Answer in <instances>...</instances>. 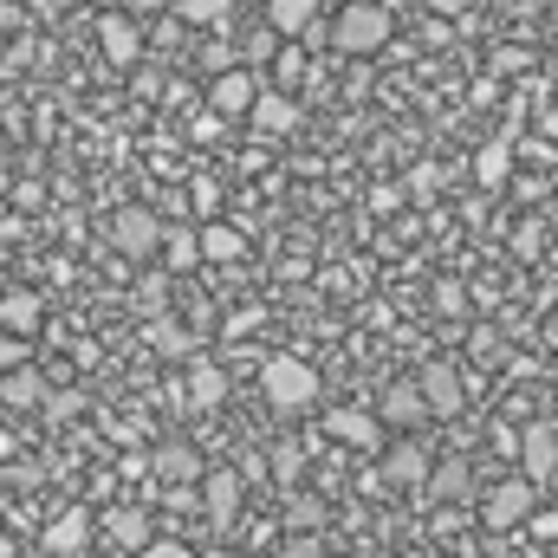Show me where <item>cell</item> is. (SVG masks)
I'll use <instances>...</instances> for the list:
<instances>
[{"instance_id":"obj_8","label":"cell","mask_w":558,"mask_h":558,"mask_svg":"<svg viewBox=\"0 0 558 558\" xmlns=\"http://www.w3.org/2000/svg\"><path fill=\"white\" fill-rule=\"evenodd\" d=\"M422 397H428V416H461L468 410V384L454 364H422Z\"/></svg>"},{"instance_id":"obj_13","label":"cell","mask_w":558,"mask_h":558,"mask_svg":"<svg viewBox=\"0 0 558 558\" xmlns=\"http://www.w3.org/2000/svg\"><path fill=\"white\" fill-rule=\"evenodd\" d=\"M428 468H435V461H428V448H422V441H397V448L384 454V481H390V487H422V481H428Z\"/></svg>"},{"instance_id":"obj_1","label":"cell","mask_w":558,"mask_h":558,"mask_svg":"<svg viewBox=\"0 0 558 558\" xmlns=\"http://www.w3.org/2000/svg\"><path fill=\"white\" fill-rule=\"evenodd\" d=\"M390 33H397V7H384V0H338V13H331V46L351 59L384 52Z\"/></svg>"},{"instance_id":"obj_22","label":"cell","mask_w":558,"mask_h":558,"mask_svg":"<svg viewBox=\"0 0 558 558\" xmlns=\"http://www.w3.org/2000/svg\"><path fill=\"white\" fill-rule=\"evenodd\" d=\"M474 175H481V189H507V175H513V143H507V137L481 143V156H474Z\"/></svg>"},{"instance_id":"obj_20","label":"cell","mask_w":558,"mask_h":558,"mask_svg":"<svg viewBox=\"0 0 558 558\" xmlns=\"http://www.w3.org/2000/svg\"><path fill=\"white\" fill-rule=\"evenodd\" d=\"M247 118H254V131H267V137H286V131L299 124V105H292V98H279V92H260Z\"/></svg>"},{"instance_id":"obj_7","label":"cell","mask_w":558,"mask_h":558,"mask_svg":"<svg viewBox=\"0 0 558 558\" xmlns=\"http://www.w3.org/2000/svg\"><path fill=\"white\" fill-rule=\"evenodd\" d=\"M254 98H260L254 65H228V72H215V85H208V105H215L221 118H247V111H254Z\"/></svg>"},{"instance_id":"obj_33","label":"cell","mask_w":558,"mask_h":558,"mask_svg":"<svg viewBox=\"0 0 558 558\" xmlns=\"http://www.w3.org/2000/svg\"><path fill=\"white\" fill-rule=\"evenodd\" d=\"M137 558H195V553H189L182 539H149V546H143Z\"/></svg>"},{"instance_id":"obj_2","label":"cell","mask_w":558,"mask_h":558,"mask_svg":"<svg viewBox=\"0 0 558 558\" xmlns=\"http://www.w3.org/2000/svg\"><path fill=\"white\" fill-rule=\"evenodd\" d=\"M260 390H267V403H274L279 416H299V410H312L318 403V371L305 364V357H267L260 364Z\"/></svg>"},{"instance_id":"obj_16","label":"cell","mask_w":558,"mask_h":558,"mask_svg":"<svg viewBox=\"0 0 558 558\" xmlns=\"http://www.w3.org/2000/svg\"><path fill=\"white\" fill-rule=\"evenodd\" d=\"M0 403H13V410H39V403H46V377H39L33 364L0 371Z\"/></svg>"},{"instance_id":"obj_9","label":"cell","mask_w":558,"mask_h":558,"mask_svg":"<svg viewBox=\"0 0 558 558\" xmlns=\"http://www.w3.org/2000/svg\"><path fill=\"white\" fill-rule=\"evenodd\" d=\"M202 507H208V526L228 533V526L241 520V474H234V468H215V474L202 481Z\"/></svg>"},{"instance_id":"obj_3","label":"cell","mask_w":558,"mask_h":558,"mask_svg":"<svg viewBox=\"0 0 558 558\" xmlns=\"http://www.w3.org/2000/svg\"><path fill=\"white\" fill-rule=\"evenodd\" d=\"M539 481H526V474H507L500 487H487V500H481V520L494 526V533H513V526H526L533 520V507H539Z\"/></svg>"},{"instance_id":"obj_32","label":"cell","mask_w":558,"mask_h":558,"mask_svg":"<svg viewBox=\"0 0 558 558\" xmlns=\"http://www.w3.org/2000/svg\"><path fill=\"white\" fill-rule=\"evenodd\" d=\"M189 137L215 143V137H221V111H215V105H208V111H202V118H195V124H189Z\"/></svg>"},{"instance_id":"obj_36","label":"cell","mask_w":558,"mask_h":558,"mask_svg":"<svg viewBox=\"0 0 558 558\" xmlns=\"http://www.w3.org/2000/svg\"><path fill=\"white\" fill-rule=\"evenodd\" d=\"M428 7H435V13H448V20H454V13H468V0H428Z\"/></svg>"},{"instance_id":"obj_21","label":"cell","mask_w":558,"mask_h":558,"mask_svg":"<svg viewBox=\"0 0 558 558\" xmlns=\"http://www.w3.org/2000/svg\"><path fill=\"white\" fill-rule=\"evenodd\" d=\"M234 7H241V0H175V20L208 26V33H228V26H234Z\"/></svg>"},{"instance_id":"obj_28","label":"cell","mask_w":558,"mask_h":558,"mask_svg":"<svg viewBox=\"0 0 558 558\" xmlns=\"http://www.w3.org/2000/svg\"><path fill=\"white\" fill-rule=\"evenodd\" d=\"M299 468H305V454H299V448L286 441V448L274 454V474H279V487H292V481H299Z\"/></svg>"},{"instance_id":"obj_38","label":"cell","mask_w":558,"mask_h":558,"mask_svg":"<svg viewBox=\"0 0 558 558\" xmlns=\"http://www.w3.org/2000/svg\"><path fill=\"white\" fill-rule=\"evenodd\" d=\"M208 558H241V553H208Z\"/></svg>"},{"instance_id":"obj_4","label":"cell","mask_w":558,"mask_h":558,"mask_svg":"<svg viewBox=\"0 0 558 558\" xmlns=\"http://www.w3.org/2000/svg\"><path fill=\"white\" fill-rule=\"evenodd\" d=\"M267 26H274L279 39L331 46V20H318V0H267Z\"/></svg>"},{"instance_id":"obj_34","label":"cell","mask_w":558,"mask_h":558,"mask_svg":"<svg viewBox=\"0 0 558 558\" xmlns=\"http://www.w3.org/2000/svg\"><path fill=\"white\" fill-rule=\"evenodd\" d=\"M526 526H533V539L558 546V513H539V507H533V520H526Z\"/></svg>"},{"instance_id":"obj_6","label":"cell","mask_w":558,"mask_h":558,"mask_svg":"<svg viewBox=\"0 0 558 558\" xmlns=\"http://www.w3.org/2000/svg\"><path fill=\"white\" fill-rule=\"evenodd\" d=\"M520 474H526V481H539V487H553V481H558V428H553V422L520 428Z\"/></svg>"},{"instance_id":"obj_23","label":"cell","mask_w":558,"mask_h":558,"mask_svg":"<svg viewBox=\"0 0 558 558\" xmlns=\"http://www.w3.org/2000/svg\"><path fill=\"white\" fill-rule=\"evenodd\" d=\"M149 468H156V474H169V481H202V454H195L189 441H162Z\"/></svg>"},{"instance_id":"obj_39","label":"cell","mask_w":558,"mask_h":558,"mask_svg":"<svg viewBox=\"0 0 558 558\" xmlns=\"http://www.w3.org/2000/svg\"><path fill=\"white\" fill-rule=\"evenodd\" d=\"M384 7H403V0H384Z\"/></svg>"},{"instance_id":"obj_37","label":"cell","mask_w":558,"mask_h":558,"mask_svg":"<svg viewBox=\"0 0 558 558\" xmlns=\"http://www.w3.org/2000/svg\"><path fill=\"white\" fill-rule=\"evenodd\" d=\"M546 137H553V143H558V118H546Z\"/></svg>"},{"instance_id":"obj_25","label":"cell","mask_w":558,"mask_h":558,"mask_svg":"<svg viewBox=\"0 0 558 558\" xmlns=\"http://www.w3.org/2000/svg\"><path fill=\"white\" fill-rule=\"evenodd\" d=\"M162 254H169V267H195L202 260V228H162Z\"/></svg>"},{"instance_id":"obj_10","label":"cell","mask_w":558,"mask_h":558,"mask_svg":"<svg viewBox=\"0 0 558 558\" xmlns=\"http://www.w3.org/2000/svg\"><path fill=\"white\" fill-rule=\"evenodd\" d=\"M92 546V513L85 507H65L52 526H46V558H78Z\"/></svg>"},{"instance_id":"obj_24","label":"cell","mask_w":558,"mask_h":558,"mask_svg":"<svg viewBox=\"0 0 558 558\" xmlns=\"http://www.w3.org/2000/svg\"><path fill=\"white\" fill-rule=\"evenodd\" d=\"M241 254H247L241 228H228V221H202V260H241Z\"/></svg>"},{"instance_id":"obj_30","label":"cell","mask_w":558,"mask_h":558,"mask_svg":"<svg viewBox=\"0 0 558 558\" xmlns=\"http://www.w3.org/2000/svg\"><path fill=\"white\" fill-rule=\"evenodd\" d=\"M78 403H85L78 390H65V397H52V390H46V403H39V410H46L52 422H65V416H78Z\"/></svg>"},{"instance_id":"obj_19","label":"cell","mask_w":558,"mask_h":558,"mask_svg":"<svg viewBox=\"0 0 558 558\" xmlns=\"http://www.w3.org/2000/svg\"><path fill=\"white\" fill-rule=\"evenodd\" d=\"M39 318H46V299L39 292H0V325L7 331H39Z\"/></svg>"},{"instance_id":"obj_35","label":"cell","mask_w":558,"mask_h":558,"mask_svg":"<svg viewBox=\"0 0 558 558\" xmlns=\"http://www.w3.org/2000/svg\"><path fill=\"white\" fill-rule=\"evenodd\" d=\"M539 247H546V234H539V228H520V234H513V254H520V260H533Z\"/></svg>"},{"instance_id":"obj_5","label":"cell","mask_w":558,"mask_h":558,"mask_svg":"<svg viewBox=\"0 0 558 558\" xmlns=\"http://www.w3.org/2000/svg\"><path fill=\"white\" fill-rule=\"evenodd\" d=\"M111 247H118L124 260H149V254L162 247V221H156L149 208H118V221H111Z\"/></svg>"},{"instance_id":"obj_11","label":"cell","mask_w":558,"mask_h":558,"mask_svg":"<svg viewBox=\"0 0 558 558\" xmlns=\"http://www.w3.org/2000/svg\"><path fill=\"white\" fill-rule=\"evenodd\" d=\"M422 494L435 500V507H454V500H468L474 494V468L454 454V461H435L428 468V481H422Z\"/></svg>"},{"instance_id":"obj_12","label":"cell","mask_w":558,"mask_h":558,"mask_svg":"<svg viewBox=\"0 0 558 558\" xmlns=\"http://www.w3.org/2000/svg\"><path fill=\"white\" fill-rule=\"evenodd\" d=\"M325 435H338L344 448H377L384 441V416H371V410H331Z\"/></svg>"},{"instance_id":"obj_40","label":"cell","mask_w":558,"mask_h":558,"mask_svg":"<svg viewBox=\"0 0 558 558\" xmlns=\"http://www.w3.org/2000/svg\"><path fill=\"white\" fill-rule=\"evenodd\" d=\"M0 189H7V175H0Z\"/></svg>"},{"instance_id":"obj_14","label":"cell","mask_w":558,"mask_h":558,"mask_svg":"<svg viewBox=\"0 0 558 558\" xmlns=\"http://www.w3.org/2000/svg\"><path fill=\"white\" fill-rule=\"evenodd\" d=\"M98 46H105V59H111V65H131V59H137V46H143V33L124 20V13H98Z\"/></svg>"},{"instance_id":"obj_26","label":"cell","mask_w":558,"mask_h":558,"mask_svg":"<svg viewBox=\"0 0 558 558\" xmlns=\"http://www.w3.org/2000/svg\"><path fill=\"white\" fill-rule=\"evenodd\" d=\"M149 344H156L162 357H195V351H202V344H195V338H189V331H182L175 318H162V325H149Z\"/></svg>"},{"instance_id":"obj_41","label":"cell","mask_w":558,"mask_h":558,"mask_svg":"<svg viewBox=\"0 0 558 558\" xmlns=\"http://www.w3.org/2000/svg\"><path fill=\"white\" fill-rule=\"evenodd\" d=\"M260 7H267V0H260Z\"/></svg>"},{"instance_id":"obj_29","label":"cell","mask_w":558,"mask_h":558,"mask_svg":"<svg viewBox=\"0 0 558 558\" xmlns=\"http://www.w3.org/2000/svg\"><path fill=\"white\" fill-rule=\"evenodd\" d=\"M13 364H26V338L0 325V371H13Z\"/></svg>"},{"instance_id":"obj_18","label":"cell","mask_w":558,"mask_h":558,"mask_svg":"<svg viewBox=\"0 0 558 558\" xmlns=\"http://www.w3.org/2000/svg\"><path fill=\"white\" fill-rule=\"evenodd\" d=\"M105 533H111V539H118V546H124L131 558H137L143 546H149V539H156V533H149V513H143V507H118V513H105Z\"/></svg>"},{"instance_id":"obj_27","label":"cell","mask_w":558,"mask_h":558,"mask_svg":"<svg viewBox=\"0 0 558 558\" xmlns=\"http://www.w3.org/2000/svg\"><path fill=\"white\" fill-rule=\"evenodd\" d=\"M274 46H279V33L267 26V20H260L254 33H241V59H247V65H260V59H274Z\"/></svg>"},{"instance_id":"obj_17","label":"cell","mask_w":558,"mask_h":558,"mask_svg":"<svg viewBox=\"0 0 558 558\" xmlns=\"http://www.w3.org/2000/svg\"><path fill=\"white\" fill-rule=\"evenodd\" d=\"M189 403H195V410H221V403H228V371L208 364V357H195V371H189Z\"/></svg>"},{"instance_id":"obj_15","label":"cell","mask_w":558,"mask_h":558,"mask_svg":"<svg viewBox=\"0 0 558 558\" xmlns=\"http://www.w3.org/2000/svg\"><path fill=\"white\" fill-rule=\"evenodd\" d=\"M377 416L397 422V428H416V422L428 416V397H422V384H410V377H403V384H390V390H384V410H377Z\"/></svg>"},{"instance_id":"obj_31","label":"cell","mask_w":558,"mask_h":558,"mask_svg":"<svg viewBox=\"0 0 558 558\" xmlns=\"http://www.w3.org/2000/svg\"><path fill=\"white\" fill-rule=\"evenodd\" d=\"M189 202H195V215H215V208H221V189H215V182H195Z\"/></svg>"}]
</instances>
